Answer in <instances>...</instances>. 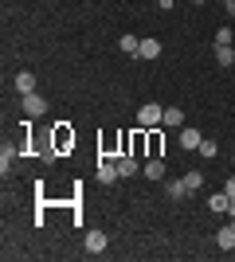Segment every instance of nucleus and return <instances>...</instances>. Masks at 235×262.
<instances>
[{"label":"nucleus","instance_id":"412c9836","mask_svg":"<svg viewBox=\"0 0 235 262\" xmlns=\"http://www.w3.org/2000/svg\"><path fill=\"white\" fill-rule=\"evenodd\" d=\"M227 215H231V219H235V200H231V204H227Z\"/></svg>","mask_w":235,"mask_h":262},{"label":"nucleus","instance_id":"39448f33","mask_svg":"<svg viewBox=\"0 0 235 262\" xmlns=\"http://www.w3.org/2000/svg\"><path fill=\"white\" fill-rule=\"evenodd\" d=\"M16 90H20V94H35V75L32 71H20V75H16Z\"/></svg>","mask_w":235,"mask_h":262},{"label":"nucleus","instance_id":"2eb2a0df","mask_svg":"<svg viewBox=\"0 0 235 262\" xmlns=\"http://www.w3.org/2000/svg\"><path fill=\"white\" fill-rule=\"evenodd\" d=\"M12 161H16V149H8V145H4V153H0V172H4V176H8Z\"/></svg>","mask_w":235,"mask_h":262},{"label":"nucleus","instance_id":"f257e3e1","mask_svg":"<svg viewBox=\"0 0 235 262\" xmlns=\"http://www.w3.org/2000/svg\"><path fill=\"white\" fill-rule=\"evenodd\" d=\"M161 121H165V106L145 102V106L137 110V125H141V129H153V125H161Z\"/></svg>","mask_w":235,"mask_h":262},{"label":"nucleus","instance_id":"1a4fd4ad","mask_svg":"<svg viewBox=\"0 0 235 262\" xmlns=\"http://www.w3.org/2000/svg\"><path fill=\"white\" fill-rule=\"evenodd\" d=\"M161 125H184V110H180V106H168V110H165V121H161Z\"/></svg>","mask_w":235,"mask_h":262},{"label":"nucleus","instance_id":"9d476101","mask_svg":"<svg viewBox=\"0 0 235 262\" xmlns=\"http://www.w3.org/2000/svg\"><path fill=\"white\" fill-rule=\"evenodd\" d=\"M216 243H220L224 251H231V247H235V227H231V223H227V227L220 231V235H216Z\"/></svg>","mask_w":235,"mask_h":262},{"label":"nucleus","instance_id":"0eeeda50","mask_svg":"<svg viewBox=\"0 0 235 262\" xmlns=\"http://www.w3.org/2000/svg\"><path fill=\"white\" fill-rule=\"evenodd\" d=\"M141 172H145L149 180H161V176H165V161H161V157H153V161H149L145 168H141Z\"/></svg>","mask_w":235,"mask_h":262},{"label":"nucleus","instance_id":"7ed1b4c3","mask_svg":"<svg viewBox=\"0 0 235 262\" xmlns=\"http://www.w3.org/2000/svg\"><path fill=\"white\" fill-rule=\"evenodd\" d=\"M82 247H87V254H102L106 251V235H102V231H87Z\"/></svg>","mask_w":235,"mask_h":262},{"label":"nucleus","instance_id":"f8f14e48","mask_svg":"<svg viewBox=\"0 0 235 262\" xmlns=\"http://www.w3.org/2000/svg\"><path fill=\"white\" fill-rule=\"evenodd\" d=\"M118 172L122 176H137V161L134 157H118Z\"/></svg>","mask_w":235,"mask_h":262},{"label":"nucleus","instance_id":"dca6fc26","mask_svg":"<svg viewBox=\"0 0 235 262\" xmlns=\"http://www.w3.org/2000/svg\"><path fill=\"white\" fill-rule=\"evenodd\" d=\"M184 184H188V192H200V188H204V176L200 172H184Z\"/></svg>","mask_w":235,"mask_h":262},{"label":"nucleus","instance_id":"f03ea898","mask_svg":"<svg viewBox=\"0 0 235 262\" xmlns=\"http://www.w3.org/2000/svg\"><path fill=\"white\" fill-rule=\"evenodd\" d=\"M24 114H28V118H44V114H47V98H44V94H24Z\"/></svg>","mask_w":235,"mask_h":262},{"label":"nucleus","instance_id":"a211bd4d","mask_svg":"<svg viewBox=\"0 0 235 262\" xmlns=\"http://www.w3.org/2000/svg\"><path fill=\"white\" fill-rule=\"evenodd\" d=\"M216 153H220V149H216V141H208V137H204V141H200V157H216Z\"/></svg>","mask_w":235,"mask_h":262},{"label":"nucleus","instance_id":"4468645a","mask_svg":"<svg viewBox=\"0 0 235 262\" xmlns=\"http://www.w3.org/2000/svg\"><path fill=\"white\" fill-rule=\"evenodd\" d=\"M118 47H122L125 55H137V47H141V39H137V35H122V39H118Z\"/></svg>","mask_w":235,"mask_h":262},{"label":"nucleus","instance_id":"9b49d317","mask_svg":"<svg viewBox=\"0 0 235 262\" xmlns=\"http://www.w3.org/2000/svg\"><path fill=\"white\" fill-rule=\"evenodd\" d=\"M216 63L220 67H235V51L231 47H216Z\"/></svg>","mask_w":235,"mask_h":262},{"label":"nucleus","instance_id":"423d86ee","mask_svg":"<svg viewBox=\"0 0 235 262\" xmlns=\"http://www.w3.org/2000/svg\"><path fill=\"white\" fill-rule=\"evenodd\" d=\"M161 55V43L157 39H141V47H137V59H157Z\"/></svg>","mask_w":235,"mask_h":262},{"label":"nucleus","instance_id":"6e6552de","mask_svg":"<svg viewBox=\"0 0 235 262\" xmlns=\"http://www.w3.org/2000/svg\"><path fill=\"white\" fill-rule=\"evenodd\" d=\"M165 188H168V196H173V200L192 196V192H188V184H184V176H180V180H173V184H165Z\"/></svg>","mask_w":235,"mask_h":262},{"label":"nucleus","instance_id":"4be33fe9","mask_svg":"<svg viewBox=\"0 0 235 262\" xmlns=\"http://www.w3.org/2000/svg\"><path fill=\"white\" fill-rule=\"evenodd\" d=\"M192 4H204V0H192Z\"/></svg>","mask_w":235,"mask_h":262},{"label":"nucleus","instance_id":"5701e85b","mask_svg":"<svg viewBox=\"0 0 235 262\" xmlns=\"http://www.w3.org/2000/svg\"><path fill=\"white\" fill-rule=\"evenodd\" d=\"M231 161H235V157H231Z\"/></svg>","mask_w":235,"mask_h":262},{"label":"nucleus","instance_id":"20e7f679","mask_svg":"<svg viewBox=\"0 0 235 262\" xmlns=\"http://www.w3.org/2000/svg\"><path fill=\"white\" fill-rule=\"evenodd\" d=\"M200 141H204L200 129H192V125H184V129H180V149H200Z\"/></svg>","mask_w":235,"mask_h":262},{"label":"nucleus","instance_id":"f3484780","mask_svg":"<svg viewBox=\"0 0 235 262\" xmlns=\"http://www.w3.org/2000/svg\"><path fill=\"white\" fill-rule=\"evenodd\" d=\"M216 47H231V28H220V32H216Z\"/></svg>","mask_w":235,"mask_h":262},{"label":"nucleus","instance_id":"aec40b11","mask_svg":"<svg viewBox=\"0 0 235 262\" xmlns=\"http://www.w3.org/2000/svg\"><path fill=\"white\" fill-rule=\"evenodd\" d=\"M224 8H227V16H235V0H224Z\"/></svg>","mask_w":235,"mask_h":262},{"label":"nucleus","instance_id":"6ab92c4d","mask_svg":"<svg viewBox=\"0 0 235 262\" xmlns=\"http://www.w3.org/2000/svg\"><path fill=\"white\" fill-rule=\"evenodd\" d=\"M224 192H227V196L235 200V176H231V180H227V184H224Z\"/></svg>","mask_w":235,"mask_h":262},{"label":"nucleus","instance_id":"ddd939ff","mask_svg":"<svg viewBox=\"0 0 235 262\" xmlns=\"http://www.w3.org/2000/svg\"><path fill=\"white\" fill-rule=\"evenodd\" d=\"M227 204H231V196H227V192H216V196L208 200V208H212V211H227Z\"/></svg>","mask_w":235,"mask_h":262}]
</instances>
